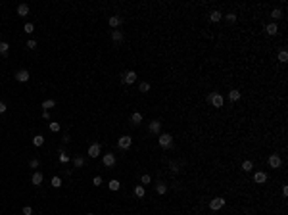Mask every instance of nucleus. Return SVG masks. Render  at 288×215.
<instances>
[{"label": "nucleus", "instance_id": "obj_36", "mask_svg": "<svg viewBox=\"0 0 288 215\" xmlns=\"http://www.w3.org/2000/svg\"><path fill=\"white\" fill-rule=\"evenodd\" d=\"M29 165H31V169H36V167H39V160H36V158H33V160L29 161Z\"/></svg>", "mask_w": 288, "mask_h": 215}, {"label": "nucleus", "instance_id": "obj_4", "mask_svg": "<svg viewBox=\"0 0 288 215\" xmlns=\"http://www.w3.org/2000/svg\"><path fill=\"white\" fill-rule=\"evenodd\" d=\"M225 206V198H213L211 202H209V207L213 209V211H217V209H221Z\"/></svg>", "mask_w": 288, "mask_h": 215}, {"label": "nucleus", "instance_id": "obj_33", "mask_svg": "<svg viewBox=\"0 0 288 215\" xmlns=\"http://www.w3.org/2000/svg\"><path fill=\"white\" fill-rule=\"evenodd\" d=\"M271 17H275V19H280V17H282V12H280L279 8H275L273 12H271Z\"/></svg>", "mask_w": 288, "mask_h": 215}, {"label": "nucleus", "instance_id": "obj_30", "mask_svg": "<svg viewBox=\"0 0 288 215\" xmlns=\"http://www.w3.org/2000/svg\"><path fill=\"white\" fill-rule=\"evenodd\" d=\"M60 161L62 163H67V161H69V156H67L64 150H60Z\"/></svg>", "mask_w": 288, "mask_h": 215}, {"label": "nucleus", "instance_id": "obj_10", "mask_svg": "<svg viewBox=\"0 0 288 215\" xmlns=\"http://www.w3.org/2000/svg\"><path fill=\"white\" fill-rule=\"evenodd\" d=\"M102 161H104V165H106V167H112V165H115V156L113 154H104Z\"/></svg>", "mask_w": 288, "mask_h": 215}, {"label": "nucleus", "instance_id": "obj_26", "mask_svg": "<svg viewBox=\"0 0 288 215\" xmlns=\"http://www.w3.org/2000/svg\"><path fill=\"white\" fill-rule=\"evenodd\" d=\"M73 165H75V169H77V167H83V165H85V158H75V160H73Z\"/></svg>", "mask_w": 288, "mask_h": 215}, {"label": "nucleus", "instance_id": "obj_35", "mask_svg": "<svg viewBox=\"0 0 288 215\" xmlns=\"http://www.w3.org/2000/svg\"><path fill=\"white\" fill-rule=\"evenodd\" d=\"M23 29H25V33H29V35H31V33H33V31H35L33 23H25V27H23Z\"/></svg>", "mask_w": 288, "mask_h": 215}, {"label": "nucleus", "instance_id": "obj_8", "mask_svg": "<svg viewBox=\"0 0 288 215\" xmlns=\"http://www.w3.org/2000/svg\"><path fill=\"white\" fill-rule=\"evenodd\" d=\"M123 81L127 83V85H133V83H137V73L135 71H127L123 75Z\"/></svg>", "mask_w": 288, "mask_h": 215}, {"label": "nucleus", "instance_id": "obj_40", "mask_svg": "<svg viewBox=\"0 0 288 215\" xmlns=\"http://www.w3.org/2000/svg\"><path fill=\"white\" fill-rule=\"evenodd\" d=\"M25 46H27V48H31V50H33V48H36V43H35L33 39H31V40H27V44H25Z\"/></svg>", "mask_w": 288, "mask_h": 215}, {"label": "nucleus", "instance_id": "obj_21", "mask_svg": "<svg viewBox=\"0 0 288 215\" xmlns=\"http://www.w3.org/2000/svg\"><path fill=\"white\" fill-rule=\"evenodd\" d=\"M221 17H223V14H221V12H217V10H215V12H211V14H209V19H211V21H219Z\"/></svg>", "mask_w": 288, "mask_h": 215}, {"label": "nucleus", "instance_id": "obj_24", "mask_svg": "<svg viewBox=\"0 0 288 215\" xmlns=\"http://www.w3.org/2000/svg\"><path fill=\"white\" fill-rule=\"evenodd\" d=\"M54 106H56V102H54V100H44V102H43V108L46 109V112H48L50 108H54Z\"/></svg>", "mask_w": 288, "mask_h": 215}, {"label": "nucleus", "instance_id": "obj_27", "mask_svg": "<svg viewBox=\"0 0 288 215\" xmlns=\"http://www.w3.org/2000/svg\"><path fill=\"white\" fill-rule=\"evenodd\" d=\"M225 19H227V21H229V23H234V21H236V14H233V12H229L227 15H225Z\"/></svg>", "mask_w": 288, "mask_h": 215}, {"label": "nucleus", "instance_id": "obj_34", "mask_svg": "<svg viewBox=\"0 0 288 215\" xmlns=\"http://www.w3.org/2000/svg\"><path fill=\"white\" fill-rule=\"evenodd\" d=\"M140 182H142V185H150V182H152V177H150V175H142V177H140Z\"/></svg>", "mask_w": 288, "mask_h": 215}, {"label": "nucleus", "instance_id": "obj_37", "mask_svg": "<svg viewBox=\"0 0 288 215\" xmlns=\"http://www.w3.org/2000/svg\"><path fill=\"white\" fill-rule=\"evenodd\" d=\"M62 127H60V123H50V131H54V133H58Z\"/></svg>", "mask_w": 288, "mask_h": 215}, {"label": "nucleus", "instance_id": "obj_6", "mask_svg": "<svg viewBox=\"0 0 288 215\" xmlns=\"http://www.w3.org/2000/svg\"><path fill=\"white\" fill-rule=\"evenodd\" d=\"M269 165L273 167V169H279V167L282 165V160H280L277 154H271V156H269Z\"/></svg>", "mask_w": 288, "mask_h": 215}, {"label": "nucleus", "instance_id": "obj_39", "mask_svg": "<svg viewBox=\"0 0 288 215\" xmlns=\"http://www.w3.org/2000/svg\"><path fill=\"white\" fill-rule=\"evenodd\" d=\"M92 185H94V186H100V185H102V177H94V179H92Z\"/></svg>", "mask_w": 288, "mask_h": 215}, {"label": "nucleus", "instance_id": "obj_29", "mask_svg": "<svg viewBox=\"0 0 288 215\" xmlns=\"http://www.w3.org/2000/svg\"><path fill=\"white\" fill-rule=\"evenodd\" d=\"M138 90H140V92H148V90H150V83H140V85H138Z\"/></svg>", "mask_w": 288, "mask_h": 215}, {"label": "nucleus", "instance_id": "obj_2", "mask_svg": "<svg viewBox=\"0 0 288 215\" xmlns=\"http://www.w3.org/2000/svg\"><path fill=\"white\" fill-rule=\"evenodd\" d=\"M160 146L161 148H169V146L173 144V136L171 134H160Z\"/></svg>", "mask_w": 288, "mask_h": 215}, {"label": "nucleus", "instance_id": "obj_41", "mask_svg": "<svg viewBox=\"0 0 288 215\" xmlns=\"http://www.w3.org/2000/svg\"><path fill=\"white\" fill-rule=\"evenodd\" d=\"M6 109H8V108H6V104H4V102H0V113H4Z\"/></svg>", "mask_w": 288, "mask_h": 215}, {"label": "nucleus", "instance_id": "obj_32", "mask_svg": "<svg viewBox=\"0 0 288 215\" xmlns=\"http://www.w3.org/2000/svg\"><path fill=\"white\" fill-rule=\"evenodd\" d=\"M52 186H54V188H60L62 186V179H60V177H52Z\"/></svg>", "mask_w": 288, "mask_h": 215}, {"label": "nucleus", "instance_id": "obj_23", "mask_svg": "<svg viewBox=\"0 0 288 215\" xmlns=\"http://www.w3.org/2000/svg\"><path fill=\"white\" fill-rule=\"evenodd\" d=\"M108 186H109V190H119V186H121V185H119V181H115V179H113V181H109V182H108Z\"/></svg>", "mask_w": 288, "mask_h": 215}, {"label": "nucleus", "instance_id": "obj_20", "mask_svg": "<svg viewBox=\"0 0 288 215\" xmlns=\"http://www.w3.org/2000/svg\"><path fill=\"white\" fill-rule=\"evenodd\" d=\"M135 196H137V198H144V186L142 185L135 186Z\"/></svg>", "mask_w": 288, "mask_h": 215}, {"label": "nucleus", "instance_id": "obj_1", "mask_svg": "<svg viewBox=\"0 0 288 215\" xmlns=\"http://www.w3.org/2000/svg\"><path fill=\"white\" fill-rule=\"evenodd\" d=\"M207 100H209L211 106H215V108H223V104H225L223 96H221V94H217V92H211V94L207 96Z\"/></svg>", "mask_w": 288, "mask_h": 215}, {"label": "nucleus", "instance_id": "obj_42", "mask_svg": "<svg viewBox=\"0 0 288 215\" xmlns=\"http://www.w3.org/2000/svg\"><path fill=\"white\" fill-rule=\"evenodd\" d=\"M171 169H173V171H175V173H177V171H179V165H177V163H175V161H171Z\"/></svg>", "mask_w": 288, "mask_h": 215}, {"label": "nucleus", "instance_id": "obj_18", "mask_svg": "<svg viewBox=\"0 0 288 215\" xmlns=\"http://www.w3.org/2000/svg\"><path fill=\"white\" fill-rule=\"evenodd\" d=\"M33 144L36 146V148H40V146L44 144V136H43V134H36L35 138H33Z\"/></svg>", "mask_w": 288, "mask_h": 215}, {"label": "nucleus", "instance_id": "obj_3", "mask_svg": "<svg viewBox=\"0 0 288 215\" xmlns=\"http://www.w3.org/2000/svg\"><path fill=\"white\" fill-rule=\"evenodd\" d=\"M29 77H31V73L27 69H19L17 73H15V81H19V83H27Z\"/></svg>", "mask_w": 288, "mask_h": 215}, {"label": "nucleus", "instance_id": "obj_9", "mask_svg": "<svg viewBox=\"0 0 288 215\" xmlns=\"http://www.w3.org/2000/svg\"><path fill=\"white\" fill-rule=\"evenodd\" d=\"M43 179H44V177H43V173H40V171H36V173H33V177H31V182H33L35 186H40V185H43Z\"/></svg>", "mask_w": 288, "mask_h": 215}, {"label": "nucleus", "instance_id": "obj_22", "mask_svg": "<svg viewBox=\"0 0 288 215\" xmlns=\"http://www.w3.org/2000/svg\"><path fill=\"white\" fill-rule=\"evenodd\" d=\"M252 167H254V163H252V161H250V160L242 161V169H244L246 173H248V171H252Z\"/></svg>", "mask_w": 288, "mask_h": 215}, {"label": "nucleus", "instance_id": "obj_13", "mask_svg": "<svg viewBox=\"0 0 288 215\" xmlns=\"http://www.w3.org/2000/svg\"><path fill=\"white\" fill-rule=\"evenodd\" d=\"M265 33H267V35H277V33H279V27H277V23H269V25L265 27Z\"/></svg>", "mask_w": 288, "mask_h": 215}, {"label": "nucleus", "instance_id": "obj_7", "mask_svg": "<svg viewBox=\"0 0 288 215\" xmlns=\"http://www.w3.org/2000/svg\"><path fill=\"white\" fill-rule=\"evenodd\" d=\"M131 142H133V138H131V136H121V138L117 140V146L121 150H127L129 146H131Z\"/></svg>", "mask_w": 288, "mask_h": 215}, {"label": "nucleus", "instance_id": "obj_28", "mask_svg": "<svg viewBox=\"0 0 288 215\" xmlns=\"http://www.w3.org/2000/svg\"><path fill=\"white\" fill-rule=\"evenodd\" d=\"M279 62H288V52L286 50H280L279 52Z\"/></svg>", "mask_w": 288, "mask_h": 215}, {"label": "nucleus", "instance_id": "obj_12", "mask_svg": "<svg viewBox=\"0 0 288 215\" xmlns=\"http://www.w3.org/2000/svg\"><path fill=\"white\" fill-rule=\"evenodd\" d=\"M108 25L109 27H119V25H121V17H119V15H112V17L108 19Z\"/></svg>", "mask_w": 288, "mask_h": 215}, {"label": "nucleus", "instance_id": "obj_17", "mask_svg": "<svg viewBox=\"0 0 288 215\" xmlns=\"http://www.w3.org/2000/svg\"><path fill=\"white\" fill-rule=\"evenodd\" d=\"M112 40H113V43H121V40H123V33H121V31H113V33H112Z\"/></svg>", "mask_w": 288, "mask_h": 215}, {"label": "nucleus", "instance_id": "obj_16", "mask_svg": "<svg viewBox=\"0 0 288 215\" xmlns=\"http://www.w3.org/2000/svg\"><path fill=\"white\" fill-rule=\"evenodd\" d=\"M229 100L230 102H238L240 100V90H230L229 92Z\"/></svg>", "mask_w": 288, "mask_h": 215}, {"label": "nucleus", "instance_id": "obj_5", "mask_svg": "<svg viewBox=\"0 0 288 215\" xmlns=\"http://www.w3.org/2000/svg\"><path fill=\"white\" fill-rule=\"evenodd\" d=\"M87 154L90 156V158H98V156H100V144H98V142L90 144V146H88V152H87Z\"/></svg>", "mask_w": 288, "mask_h": 215}, {"label": "nucleus", "instance_id": "obj_14", "mask_svg": "<svg viewBox=\"0 0 288 215\" xmlns=\"http://www.w3.org/2000/svg\"><path fill=\"white\" fill-rule=\"evenodd\" d=\"M148 129H150V133H160L161 123H160V121H152V123L148 125Z\"/></svg>", "mask_w": 288, "mask_h": 215}, {"label": "nucleus", "instance_id": "obj_19", "mask_svg": "<svg viewBox=\"0 0 288 215\" xmlns=\"http://www.w3.org/2000/svg\"><path fill=\"white\" fill-rule=\"evenodd\" d=\"M140 121H142V115H140L138 112H137V113H133V115H131V123H133V125H138Z\"/></svg>", "mask_w": 288, "mask_h": 215}, {"label": "nucleus", "instance_id": "obj_25", "mask_svg": "<svg viewBox=\"0 0 288 215\" xmlns=\"http://www.w3.org/2000/svg\"><path fill=\"white\" fill-rule=\"evenodd\" d=\"M156 190H158V194H165L167 192V186L163 185V182H158V185H156Z\"/></svg>", "mask_w": 288, "mask_h": 215}, {"label": "nucleus", "instance_id": "obj_38", "mask_svg": "<svg viewBox=\"0 0 288 215\" xmlns=\"http://www.w3.org/2000/svg\"><path fill=\"white\" fill-rule=\"evenodd\" d=\"M23 215H33V207H31V206H25V207H23Z\"/></svg>", "mask_w": 288, "mask_h": 215}, {"label": "nucleus", "instance_id": "obj_31", "mask_svg": "<svg viewBox=\"0 0 288 215\" xmlns=\"http://www.w3.org/2000/svg\"><path fill=\"white\" fill-rule=\"evenodd\" d=\"M8 50H10V44H8V43H4V40H2V43H0V54H6Z\"/></svg>", "mask_w": 288, "mask_h": 215}, {"label": "nucleus", "instance_id": "obj_11", "mask_svg": "<svg viewBox=\"0 0 288 215\" xmlns=\"http://www.w3.org/2000/svg\"><path fill=\"white\" fill-rule=\"evenodd\" d=\"M254 181L258 182V185H263V182L267 181V173H263V171H258V173L254 175Z\"/></svg>", "mask_w": 288, "mask_h": 215}, {"label": "nucleus", "instance_id": "obj_43", "mask_svg": "<svg viewBox=\"0 0 288 215\" xmlns=\"http://www.w3.org/2000/svg\"><path fill=\"white\" fill-rule=\"evenodd\" d=\"M43 119H50V113H48V112H46V109H44V112H43Z\"/></svg>", "mask_w": 288, "mask_h": 215}, {"label": "nucleus", "instance_id": "obj_45", "mask_svg": "<svg viewBox=\"0 0 288 215\" xmlns=\"http://www.w3.org/2000/svg\"><path fill=\"white\" fill-rule=\"evenodd\" d=\"M88 215H92V213H88Z\"/></svg>", "mask_w": 288, "mask_h": 215}, {"label": "nucleus", "instance_id": "obj_15", "mask_svg": "<svg viewBox=\"0 0 288 215\" xmlns=\"http://www.w3.org/2000/svg\"><path fill=\"white\" fill-rule=\"evenodd\" d=\"M27 14H29V6H27V4H19V6H17V15H21V17H23V15H27Z\"/></svg>", "mask_w": 288, "mask_h": 215}, {"label": "nucleus", "instance_id": "obj_44", "mask_svg": "<svg viewBox=\"0 0 288 215\" xmlns=\"http://www.w3.org/2000/svg\"><path fill=\"white\" fill-rule=\"evenodd\" d=\"M282 196H288V186H282Z\"/></svg>", "mask_w": 288, "mask_h": 215}]
</instances>
